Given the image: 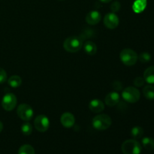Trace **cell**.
I'll return each instance as SVG.
<instances>
[{"label":"cell","mask_w":154,"mask_h":154,"mask_svg":"<svg viewBox=\"0 0 154 154\" xmlns=\"http://www.w3.org/2000/svg\"><path fill=\"white\" fill-rule=\"evenodd\" d=\"M138 60L143 63H147L151 60V55L148 52H142L138 56Z\"/></svg>","instance_id":"obj_23"},{"label":"cell","mask_w":154,"mask_h":154,"mask_svg":"<svg viewBox=\"0 0 154 154\" xmlns=\"http://www.w3.org/2000/svg\"><path fill=\"white\" fill-rule=\"evenodd\" d=\"M7 80V73L3 69L0 68V84L5 83Z\"/></svg>","instance_id":"obj_25"},{"label":"cell","mask_w":154,"mask_h":154,"mask_svg":"<svg viewBox=\"0 0 154 154\" xmlns=\"http://www.w3.org/2000/svg\"><path fill=\"white\" fill-rule=\"evenodd\" d=\"M121 150L123 154H140L141 145L135 139H129L123 143Z\"/></svg>","instance_id":"obj_4"},{"label":"cell","mask_w":154,"mask_h":154,"mask_svg":"<svg viewBox=\"0 0 154 154\" xmlns=\"http://www.w3.org/2000/svg\"><path fill=\"white\" fill-rule=\"evenodd\" d=\"M60 1H63V0H60Z\"/></svg>","instance_id":"obj_30"},{"label":"cell","mask_w":154,"mask_h":154,"mask_svg":"<svg viewBox=\"0 0 154 154\" xmlns=\"http://www.w3.org/2000/svg\"><path fill=\"white\" fill-rule=\"evenodd\" d=\"M112 120L111 118L107 114H98L96 117H93L92 124L94 129L99 131H103L108 129L111 126Z\"/></svg>","instance_id":"obj_1"},{"label":"cell","mask_w":154,"mask_h":154,"mask_svg":"<svg viewBox=\"0 0 154 154\" xmlns=\"http://www.w3.org/2000/svg\"><path fill=\"white\" fill-rule=\"evenodd\" d=\"M35 128L40 132H45L48 129L50 126V120L47 116L38 115L34 120Z\"/></svg>","instance_id":"obj_8"},{"label":"cell","mask_w":154,"mask_h":154,"mask_svg":"<svg viewBox=\"0 0 154 154\" xmlns=\"http://www.w3.org/2000/svg\"><path fill=\"white\" fill-rule=\"evenodd\" d=\"M60 122L64 127L71 128L75 125V119L73 114L69 112H66L63 114L60 117Z\"/></svg>","instance_id":"obj_11"},{"label":"cell","mask_w":154,"mask_h":154,"mask_svg":"<svg viewBox=\"0 0 154 154\" xmlns=\"http://www.w3.org/2000/svg\"><path fill=\"white\" fill-rule=\"evenodd\" d=\"M18 154H35V149L30 144H24L20 147Z\"/></svg>","instance_id":"obj_21"},{"label":"cell","mask_w":154,"mask_h":154,"mask_svg":"<svg viewBox=\"0 0 154 154\" xmlns=\"http://www.w3.org/2000/svg\"><path fill=\"white\" fill-rule=\"evenodd\" d=\"M122 96L125 101L129 103H135L140 99V92L137 88L129 87L124 89L122 93Z\"/></svg>","instance_id":"obj_5"},{"label":"cell","mask_w":154,"mask_h":154,"mask_svg":"<svg viewBox=\"0 0 154 154\" xmlns=\"http://www.w3.org/2000/svg\"><path fill=\"white\" fill-rule=\"evenodd\" d=\"M89 108L93 113H101L105 109V105L99 99H93L89 103Z\"/></svg>","instance_id":"obj_12"},{"label":"cell","mask_w":154,"mask_h":154,"mask_svg":"<svg viewBox=\"0 0 154 154\" xmlns=\"http://www.w3.org/2000/svg\"><path fill=\"white\" fill-rule=\"evenodd\" d=\"M2 129H3V124H2V123L0 121V132L2 131Z\"/></svg>","instance_id":"obj_29"},{"label":"cell","mask_w":154,"mask_h":154,"mask_svg":"<svg viewBox=\"0 0 154 154\" xmlns=\"http://www.w3.org/2000/svg\"><path fill=\"white\" fill-rule=\"evenodd\" d=\"M144 78H141V77H137L135 80H134V84H135V87H142L144 84Z\"/></svg>","instance_id":"obj_24"},{"label":"cell","mask_w":154,"mask_h":154,"mask_svg":"<svg viewBox=\"0 0 154 154\" xmlns=\"http://www.w3.org/2000/svg\"><path fill=\"white\" fill-rule=\"evenodd\" d=\"M83 47L82 38L77 36H71L66 38L63 43V48L67 52L76 53Z\"/></svg>","instance_id":"obj_2"},{"label":"cell","mask_w":154,"mask_h":154,"mask_svg":"<svg viewBox=\"0 0 154 154\" xmlns=\"http://www.w3.org/2000/svg\"><path fill=\"white\" fill-rule=\"evenodd\" d=\"M120 101V95L117 92H111L109 93L105 99V102L108 106H115Z\"/></svg>","instance_id":"obj_13"},{"label":"cell","mask_w":154,"mask_h":154,"mask_svg":"<svg viewBox=\"0 0 154 154\" xmlns=\"http://www.w3.org/2000/svg\"><path fill=\"white\" fill-rule=\"evenodd\" d=\"M147 6V0H136L132 5V9L135 13H141Z\"/></svg>","instance_id":"obj_16"},{"label":"cell","mask_w":154,"mask_h":154,"mask_svg":"<svg viewBox=\"0 0 154 154\" xmlns=\"http://www.w3.org/2000/svg\"><path fill=\"white\" fill-rule=\"evenodd\" d=\"M21 132L24 135H30L32 132V126L29 123H25L21 126Z\"/></svg>","instance_id":"obj_22"},{"label":"cell","mask_w":154,"mask_h":154,"mask_svg":"<svg viewBox=\"0 0 154 154\" xmlns=\"http://www.w3.org/2000/svg\"><path fill=\"white\" fill-rule=\"evenodd\" d=\"M143 135H144V129L140 126H135L131 130V135L135 140L141 138Z\"/></svg>","instance_id":"obj_20"},{"label":"cell","mask_w":154,"mask_h":154,"mask_svg":"<svg viewBox=\"0 0 154 154\" xmlns=\"http://www.w3.org/2000/svg\"><path fill=\"white\" fill-rule=\"evenodd\" d=\"M17 99L13 93H7L5 95L2 100V106L5 111H10L14 109L17 105Z\"/></svg>","instance_id":"obj_7"},{"label":"cell","mask_w":154,"mask_h":154,"mask_svg":"<svg viewBox=\"0 0 154 154\" xmlns=\"http://www.w3.org/2000/svg\"><path fill=\"white\" fill-rule=\"evenodd\" d=\"M120 9V3L119 2L116 1L113 2V4L111 5V10L112 11L113 13L119 11Z\"/></svg>","instance_id":"obj_26"},{"label":"cell","mask_w":154,"mask_h":154,"mask_svg":"<svg viewBox=\"0 0 154 154\" xmlns=\"http://www.w3.org/2000/svg\"><path fill=\"white\" fill-rule=\"evenodd\" d=\"M8 83L13 88H17L22 84V79L18 75H13L8 80Z\"/></svg>","instance_id":"obj_17"},{"label":"cell","mask_w":154,"mask_h":154,"mask_svg":"<svg viewBox=\"0 0 154 154\" xmlns=\"http://www.w3.org/2000/svg\"><path fill=\"white\" fill-rule=\"evenodd\" d=\"M99 1H101L102 2H104V3H108L112 1V0H99Z\"/></svg>","instance_id":"obj_28"},{"label":"cell","mask_w":154,"mask_h":154,"mask_svg":"<svg viewBox=\"0 0 154 154\" xmlns=\"http://www.w3.org/2000/svg\"><path fill=\"white\" fill-rule=\"evenodd\" d=\"M143 94L146 99L149 100H154V87L152 85H147L143 89Z\"/></svg>","instance_id":"obj_18"},{"label":"cell","mask_w":154,"mask_h":154,"mask_svg":"<svg viewBox=\"0 0 154 154\" xmlns=\"http://www.w3.org/2000/svg\"><path fill=\"white\" fill-rule=\"evenodd\" d=\"M101 18H102V15L100 12L98 11H91L86 16V21L89 25L94 26L99 23V21L101 20Z\"/></svg>","instance_id":"obj_10"},{"label":"cell","mask_w":154,"mask_h":154,"mask_svg":"<svg viewBox=\"0 0 154 154\" xmlns=\"http://www.w3.org/2000/svg\"><path fill=\"white\" fill-rule=\"evenodd\" d=\"M142 144L147 150H154V139L150 137H145L142 139Z\"/></svg>","instance_id":"obj_19"},{"label":"cell","mask_w":154,"mask_h":154,"mask_svg":"<svg viewBox=\"0 0 154 154\" xmlns=\"http://www.w3.org/2000/svg\"><path fill=\"white\" fill-rule=\"evenodd\" d=\"M84 50L85 53L88 55L93 56L97 52V46L96 44L92 41H87L84 45Z\"/></svg>","instance_id":"obj_14"},{"label":"cell","mask_w":154,"mask_h":154,"mask_svg":"<svg viewBox=\"0 0 154 154\" xmlns=\"http://www.w3.org/2000/svg\"><path fill=\"white\" fill-rule=\"evenodd\" d=\"M119 22H120V20H119L117 15L113 12L107 14L104 18L105 26L110 29H114L117 28L119 25Z\"/></svg>","instance_id":"obj_9"},{"label":"cell","mask_w":154,"mask_h":154,"mask_svg":"<svg viewBox=\"0 0 154 154\" xmlns=\"http://www.w3.org/2000/svg\"><path fill=\"white\" fill-rule=\"evenodd\" d=\"M120 58L124 65L127 66H132L138 60V56L133 50L126 48L120 52Z\"/></svg>","instance_id":"obj_3"},{"label":"cell","mask_w":154,"mask_h":154,"mask_svg":"<svg viewBox=\"0 0 154 154\" xmlns=\"http://www.w3.org/2000/svg\"><path fill=\"white\" fill-rule=\"evenodd\" d=\"M113 87H114V88L116 90H119V91H120L122 89V87H123V86H122V84L120 82L116 81V82H114V84H113Z\"/></svg>","instance_id":"obj_27"},{"label":"cell","mask_w":154,"mask_h":154,"mask_svg":"<svg viewBox=\"0 0 154 154\" xmlns=\"http://www.w3.org/2000/svg\"><path fill=\"white\" fill-rule=\"evenodd\" d=\"M144 79L148 84H154V66H150L144 71Z\"/></svg>","instance_id":"obj_15"},{"label":"cell","mask_w":154,"mask_h":154,"mask_svg":"<svg viewBox=\"0 0 154 154\" xmlns=\"http://www.w3.org/2000/svg\"><path fill=\"white\" fill-rule=\"evenodd\" d=\"M17 114L21 120H24V121H29L32 118L34 112L30 105H27V104H21L17 108Z\"/></svg>","instance_id":"obj_6"}]
</instances>
